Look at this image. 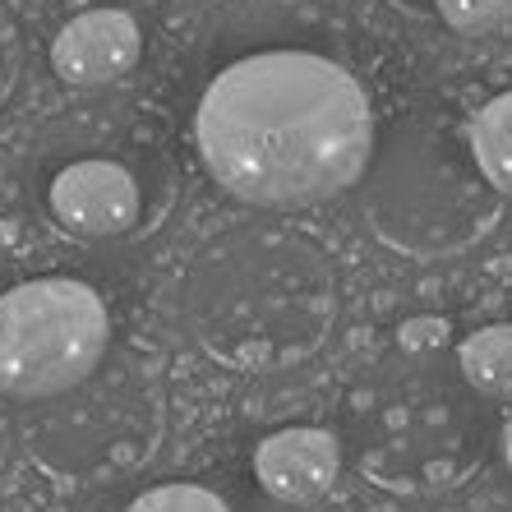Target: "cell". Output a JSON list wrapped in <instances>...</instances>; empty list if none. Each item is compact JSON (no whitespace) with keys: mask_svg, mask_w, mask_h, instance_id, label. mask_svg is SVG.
<instances>
[{"mask_svg":"<svg viewBox=\"0 0 512 512\" xmlns=\"http://www.w3.org/2000/svg\"><path fill=\"white\" fill-rule=\"evenodd\" d=\"M194 143L231 199L310 208L351 190L370 167V93L319 51H254L208 79Z\"/></svg>","mask_w":512,"mask_h":512,"instance_id":"1","label":"cell"},{"mask_svg":"<svg viewBox=\"0 0 512 512\" xmlns=\"http://www.w3.org/2000/svg\"><path fill=\"white\" fill-rule=\"evenodd\" d=\"M180 319L231 370H286L314 356L337 323V273L310 236L277 222L217 231L176 286Z\"/></svg>","mask_w":512,"mask_h":512,"instance_id":"2","label":"cell"},{"mask_svg":"<svg viewBox=\"0 0 512 512\" xmlns=\"http://www.w3.org/2000/svg\"><path fill=\"white\" fill-rule=\"evenodd\" d=\"M360 185L370 231L411 259H448L499 222L503 194L476 167L466 125L443 111H411L374 143Z\"/></svg>","mask_w":512,"mask_h":512,"instance_id":"3","label":"cell"},{"mask_svg":"<svg viewBox=\"0 0 512 512\" xmlns=\"http://www.w3.org/2000/svg\"><path fill=\"white\" fill-rule=\"evenodd\" d=\"M111 351V310L79 277H33L0 291V393L51 402Z\"/></svg>","mask_w":512,"mask_h":512,"instance_id":"4","label":"cell"},{"mask_svg":"<svg viewBox=\"0 0 512 512\" xmlns=\"http://www.w3.org/2000/svg\"><path fill=\"white\" fill-rule=\"evenodd\" d=\"M476 397L462 370L443 374L425 356L406 365L374 406L370 471L406 489L457 485L485 457V411Z\"/></svg>","mask_w":512,"mask_h":512,"instance_id":"5","label":"cell"},{"mask_svg":"<svg viewBox=\"0 0 512 512\" xmlns=\"http://www.w3.org/2000/svg\"><path fill=\"white\" fill-rule=\"evenodd\" d=\"M51 411L70 416L65 425H33L28 434V453L42 457V466H51L56 476H111L125 471L139 457L153 453L157 425V393L153 379H143L139 365H125L107 379L102 388V365L97 374H88L79 388L51 397Z\"/></svg>","mask_w":512,"mask_h":512,"instance_id":"6","label":"cell"},{"mask_svg":"<svg viewBox=\"0 0 512 512\" xmlns=\"http://www.w3.org/2000/svg\"><path fill=\"white\" fill-rule=\"evenodd\" d=\"M47 217L74 240H125L148 227L153 190L134 162L116 153H84L51 171L42 185Z\"/></svg>","mask_w":512,"mask_h":512,"instance_id":"7","label":"cell"},{"mask_svg":"<svg viewBox=\"0 0 512 512\" xmlns=\"http://www.w3.org/2000/svg\"><path fill=\"white\" fill-rule=\"evenodd\" d=\"M143 56V28L125 5H93L74 14L51 42V70L70 88L120 84Z\"/></svg>","mask_w":512,"mask_h":512,"instance_id":"8","label":"cell"},{"mask_svg":"<svg viewBox=\"0 0 512 512\" xmlns=\"http://www.w3.org/2000/svg\"><path fill=\"white\" fill-rule=\"evenodd\" d=\"M342 471V448L328 429L296 425L277 429L254 448V480L268 499L277 503H319L337 485Z\"/></svg>","mask_w":512,"mask_h":512,"instance_id":"9","label":"cell"},{"mask_svg":"<svg viewBox=\"0 0 512 512\" xmlns=\"http://www.w3.org/2000/svg\"><path fill=\"white\" fill-rule=\"evenodd\" d=\"M466 139H471L480 176L494 185V194L512 199V88L494 93L476 116L466 120Z\"/></svg>","mask_w":512,"mask_h":512,"instance_id":"10","label":"cell"},{"mask_svg":"<svg viewBox=\"0 0 512 512\" xmlns=\"http://www.w3.org/2000/svg\"><path fill=\"white\" fill-rule=\"evenodd\" d=\"M457 370L480 397H512V323H489L457 346Z\"/></svg>","mask_w":512,"mask_h":512,"instance_id":"11","label":"cell"},{"mask_svg":"<svg viewBox=\"0 0 512 512\" xmlns=\"http://www.w3.org/2000/svg\"><path fill=\"white\" fill-rule=\"evenodd\" d=\"M125 512H231L227 499L208 485H194V480H167V485H153L134 494Z\"/></svg>","mask_w":512,"mask_h":512,"instance_id":"12","label":"cell"},{"mask_svg":"<svg viewBox=\"0 0 512 512\" xmlns=\"http://www.w3.org/2000/svg\"><path fill=\"white\" fill-rule=\"evenodd\" d=\"M434 14L453 33H489L512 19V0H434Z\"/></svg>","mask_w":512,"mask_h":512,"instance_id":"13","label":"cell"},{"mask_svg":"<svg viewBox=\"0 0 512 512\" xmlns=\"http://www.w3.org/2000/svg\"><path fill=\"white\" fill-rule=\"evenodd\" d=\"M503 462H508V471H512V420L503 425Z\"/></svg>","mask_w":512,"mask_h":512,"instance_id":"14","label":"cell"}]
</instances>
